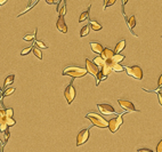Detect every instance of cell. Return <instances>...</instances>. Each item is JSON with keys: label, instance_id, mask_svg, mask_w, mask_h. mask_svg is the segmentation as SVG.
Masks as SVG:
<instances>
[{"label": "cell", "instance_id": "cell-32", "mask_svg": "<svg viewBox=\"0 0 162 152\" xmlns=\"http://www.w3.org/2000/svg\"><path fill=\"white\" fill-rule=\"evenodd\" d=\"M16 124V121L14 120L13 118H8V120H7V125H8V127H12V126H14Z\"/></svg>", "mask_w": 162, "mask_h": 152}, {"label": "cell", "instance_id": "cell-25", "mask_svg": "<svg viewBox=\"0 0 162 152\" xmlns=\"http://www.w3.org/2000/svg\"><path fill=\"white\" fill-rule=\"evenodd\" d=\"M112 71H114V72H122V71H124V66L122 64H114L112 66Z\"/></svg>", "mask_w": 162, "mask_h": 152}, {"label": "cell", "instance_id": "cell-38", "mask_svg": "<svg viewBox=\"0 0 162 152\" xmlns=\"http://www.w3.org/2000/svg\"><path fill=\"white\" fill-rule=\"evenodd\" d=\"M6 2H7L6 0H0V5H5Z\"/></svg>", "mask_w": 162, "mask_h": 152}, {"label": "cell", "instance_id": "cell-1", "mask_svg": "<svg viewBox=\"0 0 162 152\" xmlns=\"http://www.w3.org/2000/svg\"><path fill=\"white\" fill-rule=\"evenodd\" d=\"M86 119L90 120L92 122V125L98 127V128H106V127H109V121L104 117L99 116L96 112H89L86 116Z\"/></svg>", "mask_w": 162, "mask_h": 152}, {"label": "cell", "instance_id": "cell-13", "mask_svg": "<svg viewBox=\"0 0 162 152\" xmlns=\"http://www.w3.org/2000/svg\"><path fill=\"white\" fill-rule=\"evenodd\" d=\"M101 55H102L101 57L103 60L109 61V60H111L115 54H114V50H112V49H110V48H104V49H103V53H102Z\"/></svg>", "mask_w": 162, "mask_h": 152}, {"label": "cell", "instance_id": "cell-5", "mask_svg": "<svg viewBox=\"0 0 162 152\" xmlns=\"http://www.w3.org/2000/svg\"><path fill=\"white\" fill-rule=\"evenodd\" d=\"M89 137H90V128H85L80 130L77 136V146H81L85 143H87Z\"/></svg>", "mask_w": 162, "mask_h": 152}, {"label": "cell", "instance_id": "cell-4", "mask_svg": "<svg viewBox=\"0 0 162 152\" xmlns=\"http://www.w3.org/2000/svg\"><path fill=\"white\" fill-rule=\"evenodd\" d=\"M123 113L122 114H119L118 117L112 118L109 121V129L111 133H115L117 130L120 128V126L123 124Z\"/></svg>", "mask_w": 162, "mask_h": 152}, {"label": "cell", "instance_id": "cell-35", "mask_svg": "<svg viewBox=\"0 0 162 152\" xmlns=\"http://www.w3.org/2000/svg\"><path fill=\"white\" fill-rule=\"evenodd\" d=\"M137 152H153L152 150H149V149H138Z\"/></svg>", "mask_w": 162, "mask_h": 152}, {"label": "cell", "instance_id": "cell-37", "mask_svg": "<svg viewBox=\"0 0 162 152\" xmlns=\"http://www.w3.org/2000/svg\"><path fill=\"white\" fill-rule=\"evenodd\" d=\"M46 2H47L48 5H58V2H57V1H53V0H47Z\"/></svg>", "mask_w": 162, "mask_h": 152}, {"label": "cell", "instance_id": "cell-33", "mask_svg": "<svg viewBox=\"0 0 162 152\" xmlns=\"http://www.w3.org/2000/svg\"><path fill=\"white\" fill-rule=\"evenodd\" d=\"M157 152H162V139H160V142L157 145Z\"/></svg>", "mask_w": 162, "mask_h": 152}, {"label": "cell", "instance_id": "cell-39", "mask_svg": "<svg viewBox=\"0 0 162 152\" xmlns=\"http://www.w3.org/2000/svg\"><path fill=\"white\" fill-rule=\"evenodd\" d=\"M1 97H2V96H1V95H0V100H1Z\"/></svg>", "mask_w": 162, "mask_h": 152}, {"label": "cell", "instance_id": "cell-30", "mask_svg": "<svg viewBox=\"0 0 162 152\" xmlns=\"http://www.w3.org/2000/svg\"><path fill=\"white\" fill-rule=\"evenodd\" d=\"M115 4V0H110V1H105V5H104V10H106L107 7L112 6V5Z\"/></svg>", "mask_w": 162, "mask_h": 152}, {"label": "cell", "instance_id": "cell-31", "mask_svg": "<svg viewBox=\"0 0 162 152\" xmlns=\"http://www.w3.org/2000/svg\"><path fill=\"white\" fill-rule=\"evenodd\" d=\"M8 139H9V130H6V132L4 133V141H5L4 145L8 142Z\"/></svg>", "mask_w": 162, "mask_h": 152}, {"label": "cell", "instance_id": "cell-17", "mask_svg": "<svg viewBox=\"0 0 162 152\" xmlns=\"http://www.w3.org/2000/svg\"><path fill=\"white\" fill-rule=\"evenodd\" d=\"M89 25H90V28H92L94 31H99L103 29V26H102V24H99L97 21H94V20H92V21L89 22Z\"/></svg>", "mask_w": 162, "mask_h": 152}, {"label": "cell", "instance_id": "cell-23", "mask_svg": "<svg viewBox=\"0 0 162 152\" xmlns=\"http://www.w3.org/2000/svg\"><path fill=\"white\" fill-rule=\"evenodd\" d=\"M32 52H33V55H34L35 57H38L39 60H42V53H41V50H40L38 47H33V49H32Z\"/></svg>", "mask_w": 162, "mask_h": 152}, {"label": "cell", "instance_id": "cell-9", "mask_svg": "<svg viewBox=\"0 0 162 152\" xmlns=\"http://www.w3.org/2000/svg\"><path fill=\"white\" fill-rule=\"evenodd\" d=\"M119 105L124 110V112H135V111H138L136 110L135 105L132 104V102L127 100H119L118 101Z\"/></svg>", "mask_w": 162, "mask_h": 152}, {"label": "cell", "instance_id": "cell-40", "mask_svg": "<svg viewBox=\"0 0 162 152\" xmlns=\"http://www.w3.org/2000/svg\"><path fill=\"white\" fill-rule=\"evenodd\" d=\"M0 91H1V87H0Z\"/></svg>", "mask_w": 162, "mask_h": 152}, {"label": "cell", "instance_id": "cell-3", "mask_svg": "<svg viewBox=\"0 0 162 152\" xmlns=\"http://www.w3.org/2000/svg\"><path fill=\"white\" fill-rule=\"evenodd\" d=\"M124 71L128 76H130L136 80H142L143 79V70L138 65H131V66H127L124 68Z\"/></svg>", "mask_w": 162, "mask_h": 152}, {"label": "cell", "instance_id": "cell-19", "mask_svg": "<svg viewBox=\"0 0 162 152\" xmlns=\"http://www.w3.org/2000/svg\"><path fill=\"white\" fill-rule=\"evenodd\" d=\"M38 4V1H27V9H25V10H23L22 13L21 14H18L17 15V17H20V16H22V15H24V14L27 13V12H29V10H30L31 8H32V7H33V6H35V5Z\"/></svg>", "mask_w": 162, "mask_h": 152}, {"label": "cell", "instance_id": "cell-22", "mask_svg": "<svg viewBox=\"0 0 162 152\" xmlns=\"http://www.w3.org/2000/svg\"><path fill=\"white\" fill-rule=\"evenodd\" d=\"M14 79H15V74H10V76H8L7 78L5 79V83H4L5 88H7L9 85H12L14 83Z\"/></svg>", "mask_w": 162, "mask_h": 152}, {"label": "cell", "instance_id": "cell-28", "mask_svg": "<svg viewBox=\"0 0 162 152\" xmlns=\"http://www.w3.org/2000/svg\"><path fill=\"white\" fill-rule=\"evenodd\" d=\"M32 49H33V47H32V46H29V47L24 48L22 52H21V55H22V56H27V54H29V53H30Z\"/></svg>", "mask_w": 162, "mask_h": 152}, {"label": "cell", "instance_id": "cell-34", "mask_svg": "<svg viewBox=\"0 0 162 152\" xmlns=\"http://www.w3.org/2000/svg\"><path fill=\"white\" fill-rule=\"evenodd\" d=\"M158 93V98H159V103H160V105L162 106V93L161 91H157Z\"/></svg>", "mask_w": 162, "mask_h": 152}, {"label": "cell", "instance_id": "cell-7", "mask_svg": "<svg viewBox=\"0 0 162 152\" xmlns=\"http://www.w3.org/2000/svg\"><path fill=\"white\" fill-rule=\"evenodd\" d=\"M86 70H87L88 74H92L95 78H97L98 73L101 72V69H99L94 62L90 61L89 58H86Z\"/></svg>", "mask_w": 162, "mask_h": 152}, {"label": "cell", "instance_id": "cell-2", "mask_svg": "<svg viewBox=\"0 0 162 152\" xmlns=\"http://www.w3.org/2000/svg\"><path fill=\"white\" fill-rule=\"evenodd\" d=\"M86 74H88L87 70L79 66H66L63 70V76H70L72 78H82Z\"/></svg>", "mask_w": 162, "mask_h": 152}, {"label": "cell", "instance_id": "cell-10", "mask_svg": "<svg viewBox=\"0 0 162 152\" xmlns=\"http://www.w3.org/2000/svg\"><path fill=\"white\" fill-rule=\"evenodd\" d=\"M97 109L103 114H114V113H117L113 106L110 104H97Z\"/></svg>", "mask_w": 162, "mask_h": 152}, {"label": "cell", "instance_id": "cell-20", "mask_svg": "<svg viewBox=\"0 0 162 152\" xmlns=\"http://www.w3.org/2000/svg\"><path fill=\"white\" fill-rule=\"evenodd\" d=\"M94 63H95V64L97 65V66H98V68H99V69H102V68H103V66H104V64H105V60H103V58H102L101 56H98V57H95V58H94Z\"/></svg>", "mask_w": 162, "mask_h": 152}, {"label": "cell", "instance_id": "cell-18", "mask_svg": "<svg viewBox=\"0 0 162 152\" xmlns=\"http://www.w3.org/2000/svg\"><path fill=\"white\" fill-rule=\"evenodd\" d=\"M89 13H90V6H89V8H88L86 12L81 13V15H80V17H79V23L87 21L88 18H89Z\"/></svg>", "mask_w": 162, "mask_h": 152}, {"label": "cell", "instance_id": "cell-21", "mask_svg": "<svg viewBox=\"0 0 162 152\" xmlns=\"http://www.w3.org/2000/svg\"><path fill=\"white\" fill-rule=\"evenodd\" d=\"M89 31H90V25H89V24L82 26V28H81V31H80V37H81V38H83V37L88 35Z\"/></svg>", "mask_w": 162, "mask_h": 152}, {"label": "cell", "instance_id": "cell-16", "mask_svg": "<svg viewBox=\"0 0 162 152\" xmlns=\"http://www.w3.org/2000/svg\"><path fill=\"white\" fill-rule=\"evenodd\" d=\"M127 24L129 25V30H130V32L132 33V35H134V37H137V35H135V33L132 32V29H134L136 25V16H131V17L128 18Z\"/></svg>", "mask_w": 162, "mask_h": 152}, {"label": "cell", "instance_id": "cell-29", "mask_svg": "<svg viewBox=\"0 0 162 152\" xmlns=\"http://www.w3.org/2000/svg\"><path fill=\"white\" fill-rule=\"evenodd\" d=\"M6 116L8 118H13L14 116V110L12 108H9V109H6Z\"/></svg>", "mask_w": 162, "mask_h": 152}, {"label": "cell", "instance_id": "cell-8", "mask_svg": "<svg viewBox=\"0 0 162 152\" xmlns=\"http://www.w3.org/2000/svg\"><path fill=\"white\" fill-rule=\"evenodd\" d=\"M8 117L6 116V109H0V132L4 134L6 130H8V125H7Z\"/></svg>", "mask_w": 162, "mask_h": 152}, {"label": "cell", "instance_id": "cell-15", "mask_svg": "<svg viewBox=\"0 0 162 152\" xmlns=\"http://www.w3.org/2000/svg\"><path fill=\"white\" fill-rule=\"evenodd\" d=\"M124 48H126V40H121V41H119V43H117L115 48H114V54H115V55H118V54H120V53L122 52Z\"/></svg>", "mask_w": 162, "mask_h": 152}, {"label": "cell", "instance_id": "cell-12", "mask_svg": "<svg viewBox=\"0 0 162 152\" xmlns=\"http://www.w3.org/2000/svg\"><path fill=\"white\" fill-rule=\"evenodd\" d=\"M89 46H90V49H92L95 54H102V53H103V49H104L101 43H96V41H92V43H89Z\"/></svg>", "mask_w": 162, "mask_h": 152}, {"label": "cell", "instance_id": "cell-26", "mask_svg": "<svg viewBox=\"0 0 162 152\" xmlns=\"http://www.w3.org/2000/svg\"><path fill=\"white\" fill-rule=\"evenodd\" d=\"M35 37H37V29H35L34 35H25L23 37V40H24V41H32V40L35 39Z\"/></svg>", "mask_w": 162, "mask_h": 152}, {"label": "cell", "instance_id": "cell-36", "mask_svg": "<svg viewBox=\"0 0 162 152\" xmlns=\"http://www.w3.org/2000/svg\"><path fill=\"white\" fill-rule=\"evenodd\" d=\"M158 86H159V88H162V74H161V76H160V78H159Z\"/></svg>", "mask_w": 162, "mask_h": 152}, {"label": "cell", "instance_id": "cell-11", "mask_svg": "<svg viewBox=\"0 0 162 152\" xmlns=\"http://www.w3.org/2000/svg\"><path fill=\"white\" fill-rule=\"evenodd\" d=\"M56 28L57 30L62 32V33H66L67 32V26H66V23L64 21V17H62V16H58L57 18V22H56Z\"/></svg>", "mask_w": 162, "mask_h": 152}, {"label": "cell", "instance_id": "cell-6", "mask_svg": "<svg viewBox=\"0 0 162 152\" xmlns=\"http://www.w3.org/2000/svg\"><path fill=\"white\" fill-rule=\"evenodd\" d=\"M75 95H77V91H75V88L73 86V83H70L67 86H66L65 91H64V97L67 101V104H71L75 98Z\"/></svg>", "mask_w": 162, "mask_h": 152}, {"label": "cell", "instance_id": "cell-14", "mask_svg": "<svg viewBox=\"0 0 162 152\" xmlns=\"http://www.w3.org/2000/svg\"><path fill=\"white\" fill-rule=\"evenodd\" d=\"M57 12H58V15L64 17V15L66 13V2L65 0H62L58 2V7H57Z\"/></svg>", "mask_w": 162, "mask_h": 152}, {"label": "cell", "instance_id": "cell-24", "mask_svg": "<svg viewBox=\"0 0 162 152\" xmlns=\"http://www.w3.org/2000/svg\"><path fill=\"white\" fill-rule=\"evenodd\" d=\"M35 47L38 48H42V49H47L48 48V45L47 43H45L44 41H41V40H35Z\"/></svg>", "mask_w": 162, "mask_h": 152}, {"label": "cell", "instance_id": "cell-27", "mask_svg": "<svg viewBox=\"0 0 162 152\" xmlns=\"http://www.w3.org/2000/svg\"><path fill=\"white\" fill-rule=\"evenodd\" d=\"M14 91H15V88H14V87H10V88H8V89H6V91H4V94H2V97H1V100H2L4 97H6V96L12 95Z\"/></svg>", "mask_w": 162, "mask_h": 152}]
</instances>
